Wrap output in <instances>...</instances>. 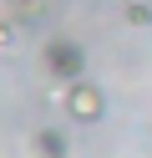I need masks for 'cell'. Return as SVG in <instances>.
I'll return each mask as SVG.
<instances>
[{
	"instance_id": "1",
	"label": "cell",
	"mask_w": 152,
	"mask_h": 158,
	"mask_svg": "<svg viewBox=\"0 0 152 158\" xmlns=\"http://www.w3.org/2000/svg\"><path fill=\"white\" fill-rule=\"evenodd\" d=\"M41 61H46V72L61 77V82H81V72H86V46L71 41V36H51V41L41 46Z\"/></svg>"
},
{
	"instance_id": "2",
	"label": "cell",
	"mask_w": 152,
	"mask_h": 158,
	"mask_svg": "<svg viewBox=\"0 0 152 158\" xmlns=\"http://www.w3.org/2000/svg\"><path fill=\"white\" fill-rule=\"evenodd\" d=\"M61 107L71 112V123H101V112H107V97H101L96 82H71L66 92H61Z\"/></svg>"
},
{
	"instance_id": "3",
	"label": "cell",
	"mask_w": 152,
	"mask_h": 158,
	"mask_svg": "<svg viewBox=\"0 0 152 158\" xmlns=\"http://www.w3.org/2000/svg\"><path fill=\"white\" fill-rule=\"evenodd\" d=\"M36 153L41 158H66V133L61 127H41L36 133Z\"/></svg>"
},
{
	"instance_id": "4",
	"label": "cell",
	"mask_w": 152,
	"mask_h": 158,
	"mask_svg": "<svg viewBox=\"0 0 152 158\" xmlns=\"http://www.w3.org/2000/svg\"><path fill=\"white\" fill-rule=\"evenodd\" d=\"M56 0H5V10H10V21H36V15H46Z\"/></svg>"
},
{
	"instance_id": "5",
	"label": "cell",
	"mask_w": 152,
	"mask_h": 158,
	"mask_svg": "<svg viewBox=\"0 0 152 158\" xmlns=\"http://www.w3.org/2000/svg\"><path fill=\"white\" fill-rule=\"evenodd\" d=\"M122 15H127V26H152V5H142V0H127Z\"/></svg>"
},
{
	"instance_id": "6",
	"label": "cell",
	"mask_w": 152,
	"mask_h": 158,
	"mask_svg": "<svg viewBox=\"0 0 152 158\" xmlns=\"http://www.w3.org/2000/svg\"><path fill=\"white\" fill-rule=\"evenodd\" d=\"M10 46H15V31H10V26L0 21V51H10Z\"/></svg>"
}]
</instances>
